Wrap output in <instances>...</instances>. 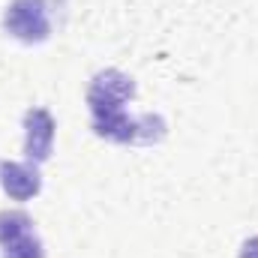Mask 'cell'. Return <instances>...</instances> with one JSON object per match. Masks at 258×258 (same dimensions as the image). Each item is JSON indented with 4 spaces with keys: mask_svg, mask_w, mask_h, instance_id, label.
<instances>
[{
    "mask_svg": "<svg viewBox=\"0 0 258 258\" xmlns=\"http://www.w3.org/2000/svg\"><path fill=\"white\" fill-rule=\"evenodd\" d=\"M54 132H57V123L48 108L36 105V108L24 111V156H27V162H33V165L48 162V156L54 150Z\"/></svg>",
    "mask_w": 258,
    "mask_h": 258,
    "instance_id": "cell-4",
    "label": "cell"
},
{
    "mask_svg": "<svg viewBox=\"0 0 258 258\" xmlns=\"http://www.w3.org/2000/svg\"><path fill=\"white\" fill-rule=\"evenodd\" d=\"M0 258H45V246H42L39 234L30 231V234H24V237H18V240L6 243Z\"/></svg>",
    "mask_w": 258,
    "mask_h": 258,
    "instance_id": "cell-7",
    "label": "cell"
},
{
    "mask_svg": "<svg viewBox=\"0 0 258 258\" xmlns=\"http://www.w3.org/2000/svg\"><path fill=\"white\" fill-rule=\"evenodd\" d=\"M3 30L24 42L39 45L51 36V6L48 0H12L3 12Z\"/></svg>",
    "mask_w": 258,
    "mask_h": 258,
    "instance_id": "cell-3",
    "label": "cell"
},
{
    "mask_svg": "<svg viewBox=\"0 0 258 258\" xmlns=\"http://www.w3.org/2000/svg\"><path fill=\"white\" fill-rule=\"evenodd\" d=\"M93 132L105 141H114V144H159L168 132V123L162 114H111V117H102V120H90Z\"/></svg>",
    "mask_w": 258,
    "mask_h": 258,
    "instance_id": "cell-1",
    "label": "cell"
},
{
    "mask_svg": "<svg viewBox=\"0 0 258 258\" xmlns=\"http://www.w3.org/2000/svg\"><path fill=\"white\" fill-rule=\"evenodd\" d=\"M135 99V81L123 69H99L90 84H87V108H90V120H102L111 114L126 111V105Z\"/></svg>",
    "mask_w": 258,
    "mask_h": 258,
    "instance_id": "cell-2",
    "label": "cell"
},
{
    "mask_svg": "<svg viewBox=\"0 0 258 258\" xmlns=\"http://www.w3.org/2000/svg\"><path fill=\"white\" fill-rule=\"evenodd\" d=\"M33 231V219L24 210H0V246Z\"/></svg>",
    "mask_w": 258,
    "mask_h": 258,
    "instance_id": "cell-6",
    "label": "cell"
},
{
    "mask_svg": "<svg viewBox=\"0 0 258 258\" xmlns=\"http://www.w3.org/2000/svg\"><path fill=\"white\" fill-rule=\"evenodd\" d=\"M0 189L9 195L12 201H30L42 189V174L33 162H0Z\"/></svg>",
    "mask_w": 258,
    "mask_h": 258,
    "instance_id": "cell-5",
    "label": "cell"
},
{
    "mask_svg": "<svg viewBox=\"0 0 258 258\" xmlns=\"http://www.w3.org/2000/svg\"><path fill=\"white\" fill-rule=\"evenodd\" d=\"M237 258H258V234L240 243V252H237Z\"/></svg>",
    "mask_w": 258,
    "mask_h": 258,
    "instance_id": "cell-8",
    "label": "cell"
}]
</instances>
